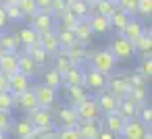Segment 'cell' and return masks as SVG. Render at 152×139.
<instances>
[{
    "mask_svg": "<svg viewBox=\"0 0 152 139\" xmlns=\"http://www.w3.org/2000/svg\"><path fill=\"white\" fill-rule=\"evenodd\" d=\"M108 52L113 54V58H115L117 62H119V60H129V58L135 54V46H133V42L125 40L123 35H117V38L110 42Z\"/></svg>",
    "mask_w": 152,
    "mask_h": 139,
    "instance_id": "1",
    "label": "cell"
},
{
    "mask_svg": "<svg viewBox=\"0 0 152 139\" xmlns=\"http://www.w3.org/2000/svg\"><path fill=\"white\" fill-rule=\"evenodd\" d=\"M73 108H75L77 116H79V120H100V116H102V112H100L96 100L90 98V96H88L83 102H79L77 106H73Z\"/></svg>",
    "mask_w": 152,
    "mask_h": 139,
    "instance_id": "2",
    "label": "cell"
},
{
    "mask_svg": "<svg viewBox=\"0 0 152 139\" xmlns=\"http://www.w3.org/2000/svg\"><path fill=\"white\" fill-rule=\"evenodd\" d=\"M115 64H117V60L113 58V54H110L108 50H96V52L92 54V67H94L96 71L104 73V75L113 73Z\"/></svg>",
    "mask_w": 152,
    "mask_h": 139,
    "instance_id": "3",
    "label": "cell"
},
{
    "mask_svg": "<svg viewBox=\"0 0 152 139\" xmlns=\"http://www.w3.org/2000/svg\"><path fill=\"white\" fill-rule=\"evenodd\" d=\"M106 75L96 71L94 67H90L88 71H83V87L86 89H92V91H102L106 89Z\"/></svg>",
    "mask_w": 152,
    "mask_h": 139,
    "instance_id": "4",
    "label": "cell"
},
{
    "mask_svg": "<svg viewBox=\"0 0 152 139\" xmlns=\"http://www.w3.org/2000/svg\"><path fill=\"white\" fill-rule=\"evenodd\" d=\"M106 89H108V93L115 96L117 100L127 98V93H129L127 77H125V75H115V77H110V79H106Z\"/></svg>",
    "mask_w": 152,
    "mask_h": 139,
    "instance_id": "5",
    "label": "cell"
},
{
    "mask_svg": "<svg viewBox=\"0 0 152 139\" xmlns=\"http://www.w3.org/2000/svg\"><path fill=\"white\" fill-rule=\"evenodd\" d=\"M31 91H34V96H36V100H38V104H40V108H50V106L56 102V89L48 87L46 83L34 85Z\"/></svg>",
    "mask_w": 152,
    "mask_h": 139,
    "instance_id": "6",
    "label": "cell"
},
{
    "mask_svg": "<svg viewBox=\"0 0 152 139\" xmlns=\"http://www.w3.org/2000/svg\"><path fill=\"white\" fill-rule=\"evenodd\" d=\"M144 133H146V125H142L137 118H129L125 120L119 137L121 139H144Z\"/></svg>",
    "mask_w": 152,
    "mask_h": 139,
    "instance_id": "7",
    "label": "cell"
},
{
    "mask_svg": "<svg viewBox=\"0 0 152 139\" xmlns=\"http://www.w3.org/2000/svg\"><path fill=\"white\" fill-rule=\"evenodd\" d=\"M0 73L7 77L19 73V52H2L0 54Z\"/></svg>",
    "mask_w": 152,
    "mask_h": 139,
    "instance_id": "8",
    "label": "cell"
},
{
    "mask_svg": "<svg viewBox=\"0 0 152 139\" xmlns=\"http://www.w3.org/2000/svg\"><path fill=\"white\" fill-rule=\"evenodd\" d=\"M31 87V81H29V77H25V75H21V73H15V75H11L9 77V93L13 96V98H19L23 91H27Z\"/></svg>",
    "mask_w": 152,
    "mask_h": 139,
    "instance_id": "9",
    "label": "cell"
},
{
    "mask_svg": "<svg viewBox=\"0 0 152 139\" xmlns=\"http://www.w3.org/2000/svg\"><path fill=\"white\" fill-rule=\"evenodd\" d=\"M29 21H31V27H34L38 33H44V31L54 29V21H56V19H54L52 15H48V13H40V11H38Z\"/></svg>",
    "mask_w": 152,
    "mask_h": 139,
    "instance_id": "10",
    "label": "cell"
},
{
    "mask_svg": "<svg viewBox=\"0 0 152 139\" xmlns=\"http://www.w3.org/2000/svg\"><path fill=\"white\" fill-rule=\"evenodd\" d=\"M88 25H90V29H92L94 35H106L113 29L110 27V21L106 17H102V15H96V13H92L88 17Z\"/></svg>",
    "mask_w": 152,
    "mask_h": 139,
    "instance_id": "11",
    "label": "cell"
},
{
    "mask_svg": "<svg viewBox=\"0 0 152 139\" xmlns=\"http://www.w3.org/2000/svg\"><path fill=\"white\" fill-rule=\"evenodd\" d=\"M31 120L34 127L38 129H46V127H54L52 125V114H50V108H36L34 112H29L27 116Z\"/></svg>",
    "mask_w": 152,
    "mask_h": 139,
    "instance_id": "12",
    "label": "cell"
},
{
    "mask_svg": "<svg viewBox=\"0 0 152 139\" xmlns=\"http://www.w3.org/2000/svg\"><path fill=\"white\" fill-rule=\"evenodd\" d=\"M38 44L50 54V56H54V54H58V50H61V44H58V40H56V33H54V29H50V31H44V33H40V38H38Z\"/></svg>",
    "mask_w": 152,
    "mask_h": 139,
    "instance_id": "13",
    "label": "cell"
},
{
    "mask_svg": "<svg viewBox=\"0 0 152 139\" xmlns=\"http://www.w3.org/2000/svg\"><path fill=\"white\" fill-rule=\"evenodd\" d=\"M96 104H98L100 112L108 114V112H115V110H117L119 100H117L115 96H110L106 89H102V91H96Z\"/></svg>",
    "mask_w": 152,
    "mask_h": 139,
    "instance_id": "14",
    "label": "cell"
},
{
    "mask_svg": "<svg viewBox=\"0 0 152 139\" xmlns=\"http://www.w3.org/2000/svg\"><path fill=\"white\" fill-rule=\"evenodd\" d=\"M144 31H146L144 23L131 17V19L127 21V25L123 27V31H121L119 35H123V38H125V40H129V42H135V40H137V38H140V35L144 33Z\"/></svg>",
    "mask_w": 152,
    "mask_h": 139,
    "instance_id": "15",
    "label": "cell"
},
{
    "mask_svg": "<svg viewBox=\"0 0 152 139\" xmlns=\"http://www.w3.org/2000/svg\"><path fill=\"white\" fill-rule=\"evenodd\" d=\"M56 118H58L61 127H77V122H79V116L73 106H61L56 110Z\"/></svg>",
    "mask_w": 152,
    "mask_h": 139,
    "instance_id": "16",
    "label": "cell"
},
{
    "mask_svg": "<svg viewBox=\"0 0 152 139\" xmlns=\"http://www.w3.org/2000/svg\"><path fill=\"white\" fill-rule=\"evenodd\" d=\"M73 33H75V40H77L79 46H88V44H92V40H94V33H92V29H90V25H88V19H81V21L75 25Z\"/></svg>",
    "mask_w": 152,
    "mask_h": 139,
    "instance_id": "17",
    "label": "cell"
},
{
    "mask_svg": "<svg viewBox=\"0 0 152 139\" xmlns=\"http://www.w3.org/2000/svg\"><path fill=\"white\" fill-rule=\"evenodd\" d=\"M100 125L98 120H79L77 122V133L81 139H98Z\"/></svg>",
    "mask_w": 152,
    "mask_h": 139,
    "instance_id": "18",
    "label": "cell"
},
{
    "mask_svg": "<svg viewBox=\"0 0 152 139\" xmlns=\"http://www.w3.org/2000/svg\"><path fill=\"white\" fill-rule=\"evenodd\" d=\"M123 125H125V118L115 110V112H108L106 116H104V129H108L110 133H115L117 137H119V133H121V129H123Z\"/></svg>",
    "mask_w": 152,
    "mask_h": 139,
    "instance_id": "19",
    "label": "cell"
},
{
    "mask_svg": "<svg viewBox=\"0 0 152 139\" xmlns=\"http://www.w3.org/2000/svg\"><path fill=\"white\" fill-rule=\"evenodd\" d=\"M34 131H36V127L31 125L29 118H21V120L13 122V133L17 139H29L34 135Z\"/></svg>",
    "mask_w": 152,
    "mask_h": 139,
    "instance_id": "20",
    "label": "cell"
},
{
    "mask_svg": "<svg viewBox=\"0 0 152 139\" xmlns=\"http://www.w3.org/2000/svg\"><path fill=\"white\" fill-rule=\"evenodd\" d=\"M63 85H83V69L79 64H73L67 73H63Z\"/></svg>",
    "mask_w": 152,
    "mask_h": 139,
    "instance_id": "21",
    "label": "cell"
},
{
    "mask_svg": "<svg viewBox=\"0 0 152 139\" xmlns=\"http://www.w3.org/2000/svg\"><path fill=\"white\" fill-rule=\"evenodd\" d=\"M25 54L27 56H31V60L38 64V67H42V64H46L48 62V58H50V54L40 46V44H34V46H25Z\"/></svg>",
    "mask_w": 152,
    "mask_h": 139,
    "instance_id": "22",
    "label": "cell"
},
{
    "mask_svg": "<svg viewBox=\"0 0 152 139\" xmlns=\"http://www.w3.org/2000/svg\"><path fill=\"white\" fill-rule=\"evenodd\" d=\"M15 102L29 114V112H34L36 108H40V104H38V100H36V96H34V91H31V87L27 89V91H23L19 98H15Z\"/></svg>",
    "mask_w": 152,
    "mask_h": 139,
    "instance_id": "23",
    "label": "cell"
},
{
    "mask_svg": "<svg viewBox=\"0 0 152 139\" xmlns=\"http://www.w3.org/2000/svg\"><path fill=\"white\" fill-rule=\"evenodd\" d=\"M54 33H56V40H58V44H61V50H67V48H71L73 44H77L73 29H65V27L58 25V29H54Z\"/></svg>",
    "mask_w": 152,
    "mask_h": 139,
    "instance_id": "24",
    "label": "cell"
},
{
    "mask_svg": "<svg viewBox=\"0 0 152 139\" xmlns=\"http://www.w3.org/2000/svg\"><path fill=\"white\" fill-rule=\"evenodd\" d=\"M38 69H40V67L31 60V56H27L25 52L19 54V73H21V75H25V77L31 79V77L38 73Z\"/></svg>",
    "mask_w": 152,
    "mask_h": 139,
    "instance_id": "25",
    "label": "cell"
},
{
    "mask_svg": "<svg viewBox=\"0 0 152 139\" xmlns=\"http://www.w3.org/2000/svg\"><path fill=\"white\" fill-rule=\"evenodd\" d=\"M117 112H119L125 120H129V118H135V116H137V106H135L129 98H123V100H119V104H117Z\"/></svg>",
    "mask_w": 152,
    "mask_h": 139,
    "instance_id": "26",
    "label": "cell"
},
{
    "mask_svg": "<svg viewBox=\"0 0 152 139\" xmlns=\"http://www.w3.org/2000/svg\"><path fill=\"white\" fill-rule=\"evenodd\" d=\"M129 19H131V17H129L127 13H123L121 9H115V13L108 17V21H110V27H113L117 33H121V31H123V27L127 25V21H129Z\"/></svg>",
    "mask_w": 152,
    "mask_h": 139,
    "instance_id": "27",
    "label": "cell"
},
{
    "mask_svg": "<svg viewBox=\"0 0 152 139\" xmlns=\"http://www.w3.org/2000/svg\"><path fill=\"white\" fill-rule=\"evenodd\" d=\"M67 96H69V106H77L79 102H83L88 98V91L83 85H67Z\"/></svg>",
    "mask_w": 152,
    "mask_h": 139,
    "instance_id": "28",
    "label": "cell"
},
{
    "mask_svg": "<svg viewBox=\"0 0 152 139\" xmlns=\"http://www.w3.org/2000/svg\"><path fill=\"white\" fill-rule=\"evenodd\" d=\"M0 46H2V52H19V38L15 33H0Z\"/></svg>",
    "mask_w": 152,
    "mask_h": 139,
    "instance_id": "29",
    "label": "cell"
},
{
    "mask_svg": "<svg viewBox=\"0 0 152 139\" xmlns=\"http://www.w3.org/2000/svg\"><path fill=\"white\" fill-rule=\"evenodd\" d=\"M67 9H69L75 17H79V19H88L90 13H92V7H90L88 2H83V0H73L71 4H67Z\"/></svg>",
    "mask_w": 152,
    "mask_h": 139,
    "instance_id": "30",
    "label": "cell"
},
{
    "mask_svg": "<svg viewBox=\"0 0 152 139\" xmlns=\"http://www.w3.org/2000/svg\"><path fill=\"white\" fill-rule=\"evenodd\" d=\"M17 38H19V42H21V46H34V44H38V38H40V33L29 25V27H23L19 33H17Z\"/></svg>",
    "mask_w": 152,
    "mask_h": 139,
    "instance_id": "31",
    "label": "cell"
},
{
    "mask_svg": "<svg viewBox=\"0 0 152 139\" xmlns=\"http://www.w3.org/2000/svg\"><path fill=\"white\" fill-rule=\"evenodd\" d=\"M65 54L69 56V60H71L73 64H79V67H81L83 58L88 56V52H86V46H79V44H73L71 48H67V50H65Z\"/></svg>",
    "mask_w": 152,
    "mask_h": 139,
    "instance_id": "32",
    "label": "cell"
},
{
    "mask_svg": "<svg viewBox=\"0 0 152 139\" xmlns=\"http://www.w3.org/2000/svg\"><path fill=\"white\" fill-rule=\"evenodd\" d=\"M44 83L52 89H58V87H63V75L56 69H46L44 71Z\"/></svg>",
    "mask_w": 152,
    "mask_h": 139,
    "instance_id": "33",
    "label": "cell"
},
{
    "mask_svg": "<svg viewBox=\"0 0 152 139\" xmlns=\"http://www.w3.org/2000/svg\"><path fill=\"white\" fill-rule=\"evenodd\" d=\"M94 9V13L96 15H102V17H110L113 13H115V9H117V4L115 2H110V0H96V4L92 7Z\"/></svg>",
    "mask_w": 152,
    "mask_h": 139,
    "instance_id": "34",
    "label": "cell"
},
{
    "mask_svg": "<svg viewBox=\"0 0 152 139\" xmlns=\"http://www.w3.org/2000/svg\"><path fill=\"white\" fill-rule=\"evenodd\" d=\"M133 46H135V52H137V50H140V52H152V33H150V29L144 31V33L133 42Z\"/></svg>",
    "mask_w": 152,
    "mask_h": 139,
    "instance_id": "35",
    "label": "cell"
},
{
    "mask_svg": "<svg viewBox=\"0 0 152 139\" xmlns=\"http://www.w3.org/2000/svg\"><path fill=\"white\" fill-rule=\"evenodd\" d=\"M56 58H54V69L63 75V73H67L71 67H73V62L69 60V56L65 54V50H58V54H54Z\"/></svg>",
    "mask_w": 152,
    "mask_h": 139,
    "instance_id": "36",
    "label": "cell"
},
{
    "mask_svg": "<svg viewBox=\"0 0 152 139\" xmlns=\"http://www.w3.org/2000/svg\"><path fill=\"white\" fill-rule=\"evenodd\" d=\"M17 7H19L23 19H31V17L38 13V7H36L34 0H19V4H17Z\"/></svg>",
    "mask_w": 152,
    "mask_h": 139,
    "instance_id": "37",
    "label": "cell"
},
{
    "mask_svg": "<svg viewBox=\"0 0 152 139\" xmlns=\"http://www.w3.org/2000/svg\"><path fill=\"white\" fill-rule=\"evenodd\" d=\"M58 21H61V27H65V29H75V25H77L81 19H79V17H75V15L67 9V11L58 17Z\"/></svg>",
    "mask_w": 152,
    "mask_h": 139,
    "instance_id": "38",
    "label": "cell"
},
{
    "mask_svg": "<svg viewBox=\"0 0 152 139\" xmlns=\"http://www.w3.org/2000/svg\"><path fill=\"white\" fill-rule=\"evenodd\" d=\"M125 77H127L129 89H146V83H148V81H146V79H144L137 71H135V73H127Z\"/></svg>",
    "mask_w": 152,
    "mask_h": 139,
    "instance_id": "39",
    "label": "cell"
},
{
    "mask_svg": "<svg viewBox=\"0 0 152 139\" xmlns=\"http://www.w3.org/2000/svg\"><path fill=\"white\" fill-rule=\"evenodd\" d=\"M137 73H140L146 81H150V77H152V56H142L140 67H137Z\"/></svg>",
    "mask_w": 152,
    "mask_h": 139,
    "instance_id": "40",
    "label": "cell"
},
{
    "mask_svg": "<svg viewBox=\"0 0 152 139\" xmlns=\"http://www.w3.org/2000/svg\"><path fill=\"white\" fill-rule=\"evenodd\" d=\"M117 9H121L123 13H127L129 17L137 15V0H117Z\"/></svg>",
    "mask_w": 152,
    "mask_h": 139,
    "instance_id": "41",
    "label": "cell"
},
{
    "mask_svg": "<svg viewBox=\"0 0 152 139\" xmlns=\"http://www.w3.org/2000/svg\"><path fill=\"white\" fill-rule=\"evenodd\" d=\"M15 98L9 93V91H0V110H4V112H11L15 108Z\"/></svg>",
    "mask_w": 152,
    "mask_h": 139,
    "instance_id": "42",
    "label": "cell"
},
{
    "mask_svg": "<svg viewBox=\"0 0 152 139\" xmlns=\"http://www.w3.org/2000/svg\"><path fill=\"white\" fill-rule=\"evenodd\" d=\"M142 125H148L150 127V122H152V108L148 106V104H144V106H140L137 108V116H135Z\"/></svg>",
    "mask_w": 152,
    "mask_h": 139,
    "instance_id": "43",
    "label": "cell"
},
{
    "mask_svg": "<svg viewBox=\"0 0 152 139\" xmlns=\"http://www.w3.org/2000/svg\"><path fill=\"white\" fill-rule=\"evenodd\" d=\"M56 139H81L77 133V127H61L56 131Z\"/></svg>",
    "mask_w": 152,
    "mask_h": 139,
    "instance_id": "44",
    "label": "cell"
},
{
    "mask_svg": "<svg viewBox=\"0 0 152 139\" xmlns=\"http://www.w3.org/2000/svg\"><path fill=\"white\" fill-rule=\"evenodd\" d=\"M127 98H129V100L140 108V106H144V104H146V89H129Z\"/></svg>",
    "mask_w": 152,
    "mask_h": 139,
    "instance_id": "45",
    "label": "cell"
},
{
    "mask_svg": "<svg viewBox=\"0 0 152 139\" xmlns=\"http://www.w3.org/2000/svg\"><path fill=\"white\" fill-rule=\"evenodd\" d=\"M65 11H67V2H65V0H50V13H52L54 19H58Z\"/></svg>",
    "mask_w": 152,
    "mask_h": 139,
    "instance_id": "46",
    "label": "cell"
},
{
    "mask_svg": "<svg viewBox=\"0 0 152 139\" xmlns=\"http://www.w3.org/2000/svg\"><path fill=\"white\" fill-rule=\"evenodd\" d=\"M0 131H13V118H11V112H4V110H0Z\"/></svg>",
    "mask_w": 152,
    "mask_h": 139,
    "instance_id": "47",
    "label": "cell"
},
{
    "mask_svg": "<svg viewBox=\"0 0 152 139\" xmlns=\"http://www.w3.org/2000/svg\"><path fill=\"white\" fill-rule=\"evenodd\" d=\"M4 13H7V19H9V21H23V15H21V11H19L17 4L4 7Z\"/></svg>",
    "mask_w": 152,
    "mask_h": 139,
    "instance_id": "48",
    "label": "cell"
},
{
    "mask_svg": "<svg viewBox=\"0 0 152 139\" xmlns=\"http://www.w3.org/2000/svg\"><path fill=\"white\" fill-rule=\"evenodd\" d=\"M137 15L142 17L152 15V0H137Z\"/></svg>",
    "mask_w": 152,
    "mask_h": 139,
    "instance_id": "49",
    "label": "cell"
},
{
    "mask_svg": "<svg viewBox=\"0 0 152 139\" xmlns=\"http://www.w3.org/2000/svg\"><path fill=\"white\" fill-rule=\"evenodd\" d=\"M34 2H36V7H38L40 13H48V15H52V13H50V0H34Z\"/></svg>",
    "mask_w": 152,
    "mask_h": 139,
    "instance_id": "50",
    "label": "cell"
},
{
    "mask_svg": "<svg viewBox=\"0 0 152 139\" xmlns=\"http://www.w3.org/2000/svg\"><path fill=\"white\" fill-rule=\"evenodd\" d=\"M98 139H119L115 133H110L108 129H104V127H100V131H98Z\"/></svg>",
    "mask_w": 152,
    "mask_h": 139,
    "instance_id": "51",
    "label": "cell"
},
{
    "mask_svg": "<svg viewBox=\"0 0 152 139\" xmlns=\"http://www.w3.org/2000/svg\"><path fill=\"white\" fill-rule=\"evenodd\" d=\"M9 25V19H7V13H4V7L0 4V31H2L4 27Z\"/></svg>",
    "mask_w": 152,
    "mask_h": 139,
    "instance_id": "52",
    "label": "cell"
},
{
    "mask_svg": "<svg viewBox=\"0 0 152 139\" xmlns=\"http://www.w3.org/2000/svg\"><path fill=\"white\" fill-rule=\"evenodd\" d=\"M0 91H9V77L0 73Z\"/></svg>",
    "mask_w": 152,
    "mask_h": 139,
    "instance_id": "53",
    "label": "cell"
},
{
    "mask_svg": "<svg viewBox=\"0 0 152 139\" xmlns=\"http://www.w3.org/2000/svg\"><path fill=\"white\" fill-rule=\"evenodd\" d=\"M2 7H9V4H19V0H0Z\"/></svg>",
    "mask_w": 152,
    "mask_h": 139,
    "instance_id": "54",
    "label": "cell"
},
{
    "mask_svg": "<svg viewBox=\"0 0 152 139\" xmlns=\"http://www.w3.org/2000/svg\"><path fill=\"white\" fill-rule=\"evenodd\" d=\"M83 2H88L90 7H94V4H96V0H83Z\"/></svg>",
    "mask_w": 152,
    "mask_h": 139,
    "instance_id": "55",
    "label": "cell"
},
{
    "mask_svg": "<svg viewBox=\"0 0 152 139\" xmlns=\"http://www.w3.org/2000/svg\"><path fill=\"white\" fill-rule=\"evenodd\" d=\"M0 139H9V137H7V133H4V131H0Z\"/></svg>",
    "mask_w": 152,
    "mask_h": 139,
    "instance_id": "56",
    "label": "cell"
},
{
    "mask_svg": "<svg viewBox=\"0 0 152 139\" xmlns=\"http://www.w3.org/2000/svg\"><path fill=\"white\" fill-rule=\"evenodd\" d=\"M65 2H67V4H71V2H73V0H65Z\"/></svg>",
    "mask_w": 152,
    "mask_h": 139,
    "instance_id": "57",
    "label": "cell"
},
{
    "mask_svg": "<svg viewBox=\"0 0 152 139\" xmlns=\"http://www.w3.org/2000/svg\"><path fill=\"white\" fill-rule=\"evenodd\" d=\"M0 54H2V46H0Z\"/></svg>",
    "mask_w": 152,
    "mask_h": 139,
    "instance_id": "58",
    "label": "cell"
},
{
    "mask_svg": "<svg viewBox=\"0 0 152 139\" xmlns=\"http://www.w3.org/2000/svg\"><path fill=\"white\" fill-rule=\"evenodd\" d=\"M110 2H117V0H110Z\"/></svg>",
    "mask_w": 152,
    "mask_h": 139,
    "instance_id": "59",
    "label": "cell"
},
{
    "mask_svg": "<svg viewBox=\"0 0 152 139\" xmlns=\"http://www.w3.org/2000/svg\"><path fill=\"white\" fill-rule=\"evenodd\" d=\"M119 139H121V137H119Z\"/></svg>",
    "mask_w": 152,
    "mask_h": 139,
    "instance_id": "60",
    "label": "cell"
}]
</instances>
